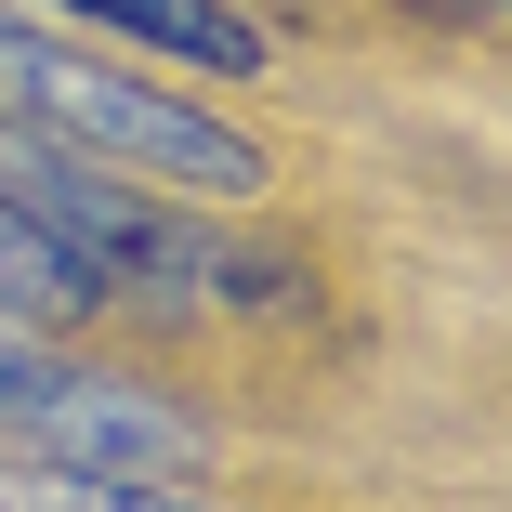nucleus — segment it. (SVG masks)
<instances>
[{
	"mask_svg": "<svg viewBox=\"0 0 512 512\" xmlns=\"http://www.w3.org/2000/svg\"><path fill=\"white\" fill-rule=\"evenodd\" d=\"M0 106H27L53 145L119 158V171H158V184H184V197H263V184H276V158H263L224 106L158 92V79H145V66H119V53L40 40L14 0H0Z\"/></svg>",
	"mask_w": 512,
	"mask_h": 512,
	"instance_id": "nucleus-1",
	"label": "nucleus"
},
{
	"mask_svg": "<svg viewBox=\"0 0 512 512\" xmlns=\"http://www.w3.org/2000/svg\"><path fill=\"white\" fill-rule=\"evenodd\" d=\"M27 460H79V473H184L197 460V407L145 394V381H106V368H40L27 394Z\"/></svg>",
	"mask_w": 512,
	"mask_h": 512,
	"instance_id": "nucleus-2",
	"label": "nucleus"
},
{
	"mask_svg": "<svg viewBox=\"0 0 512 512\" xmlns=\"http://www.w3.org/2000/svg\"><path fill=\"white\" fill-rule=\"evenodd\" d=\"M92 302H106V276H92L27 197H0V316L14 329H66V316H92Z\"/></svg>",
	"mask_w": 512,
	"mask_h": 512,
	"instance_id": "nucleus-3",
	"label": "nucleus"
},
{
	"mask_svg": "<svg viewBox=\"0 0 512 512\" xmlns=\"http://www.w3.org/2000/svg\"><path fill=\"white\" fill-rule=\"evenodd\" d=\"M0 512H211L171 473H79V460H0Z\"/></svg>",
	"mask_w": 512,
	"mask_h": 512,
	"instance_id": "nucleus-4",
	"label": "nucleus"
}]
</instances>
